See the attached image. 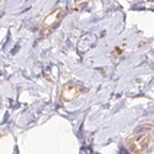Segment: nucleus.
<instances>
[{
  "label": "nucleus",
  "instance_id": "obj_1",
  "mask_svg": "<svg viewBox=\"0 0 154 154\" xmlns=\"http://www.w3.org/2000/svg\"><path fill=\"white\" fill-rule=\"evenodd\" d=\"M153 144V133L150 131L137 133L127 140V146L136 154L147 153Z\"/></svg>",
  "mask_w": 154,
  "mask_h": 154
}]
</instances>
